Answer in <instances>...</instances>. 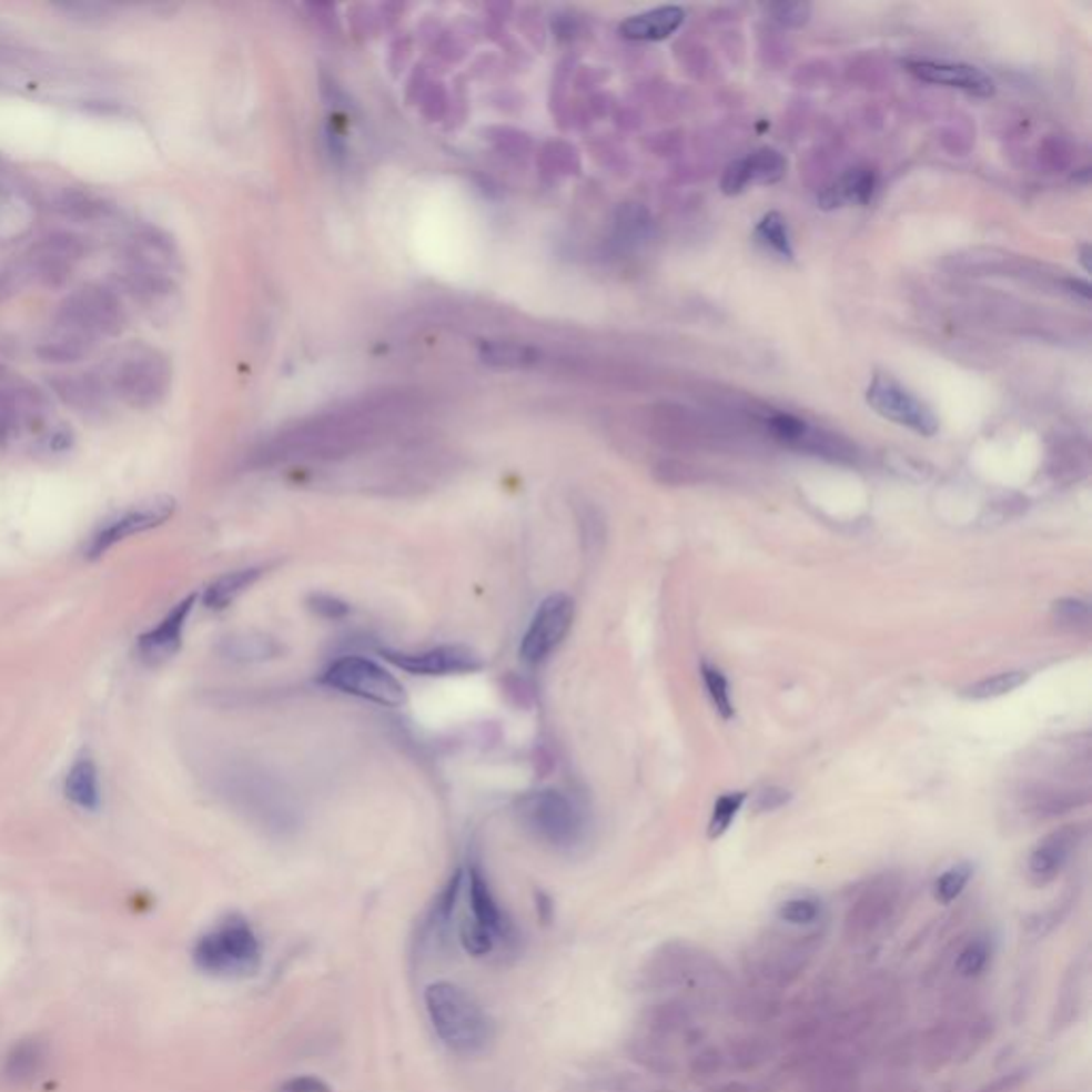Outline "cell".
I'll return each mask as SVG.
<instances>
[{"mask_svg": "<svg viewBox=\"0 0 1092 1092\" xmlns=\"http://www.w3.org/2000/svg\"><path fill=\"white\" fill-rule=\"evenodd\" d=\"M874 191V175L869 169H849L832 186L819 194V205L823 210H835L843 205H867Z\"/></svg>", "mask_w": 1092, "mask_h": 1092, "instance_id": "obj_30", "label": "cell"}, {"mask_svg": "<svg viewBox=\"0 0 1092 1092\" xmlns=\"http://www.w3.org/2000/svg\"><path fill=\"white\" fill-rule=\"evenodd\" d=\"M46 446H48L50 453H64V451H69L73 446V434L67 432V429H58L54 434H50Z\"/></svg>", "mask_w": 1092, "mask_h": 1092, "instance_id": "obj_50", "label": "cell"}, {"mask_svg": "<svg viewBox=\"0 0 1092 1092\" xmlns=\"http://www.w3.org/2000/svg\"><path fill=\"white\" fill-rule=\"evenodd\" d=\"M907 897L904 879L881 873L869 879L847 907L843 939L853 950H869L881 943L899 924Z\"/></svg>", "mask_w": 1092, "mask_h": 1092, "instance_id": "obj_9", "label": "cell"}, {"mask_svg": "<svg viewBox=\"0 0 1092 1092\" xmlns=\"http://www.w3.org/2000/svg\"><path fill=\"white\" fill-rule=\"evenodd\" d=\"M515 811L520 828L550 849L573 851L589 837L587 809L574 796L562 790L543 788L523 793Z\"/></svg>", "mask_w": 1092, "mask_h": 1092, "instance_id": "obj_7", "label": "cell"}, {"mask_svg": "<svg viewBox=\"0 0 1092 1092\" xmlns=\"http://www.w3.org/2000/svg\"><path fill=\"white\" fill-rule=\"evenodd\" d=\"M273 1092H333V1089L314 1073H300L284 1080Z\"/></svg>", "mask_w": 1092, "mask_h": 1092, "instance_id": "obj_47", "label": "cell"}, {"mask_svg": "<svg viewBox=\"0 0 1092 1092\" xmlns=\"http://www.w3.org/2000/svg\"><path fill=\"white\" fill-rule=\"evenodd\" d=\"M423 1005L437 1041L459 1059H476L492 1048L497 1027L481 999L465 985L436 980L423 990Z\"/></svg>", "mask_w": 1092, "mask_h": 1092, "instance_id": "obj_3", "label": "cell"}, {"mask_svg": "<svg viewBox=\"0 0 1092 1092\" xmlns=\"http://www.w3.org/2000/svg\"><path fill=\"white\" fill-rule=\"evenodd\" d=\"M467 916L459 922V943L465 954L487 958L499 948L513 952L519 946V930L493 892L483 862L474 856L464 869Z\"/></svg>", "mask_w": 1092, "mask_h": 1092, "instance_id": "obj_5", "label": "cell"}, {"mask_svg": "<svg viewBox=\"0 0 1092 1092\" xmlns=\"http://www.w3.org/2000/svg\"><path fill=\"white\" fill-rule=\"evenodd\" d=\"M192 964L216 980H247L261 971L263 943L246 916L229 913L192 946Z\"/></svg>", "mask_w": 1092, "mask_h": 1092, "instance_id": "obj_6", "label": "cell"}, {"mask_svg": "<svg viewBox=\"0 0 1092 1092\" xmlns=\"http://www.w3.org/2000/svg\"><path fill=\"white\" fill-rule=\"evenodd\" d=\"M94 340L97 337L82 328L58 321L52 335L37 348V355L50 363H75L90 355V351L94 348Z\"/></svg>", "mask_w": 1092, "mask_h": 1092, "instance_id": "obj_28", "label": "cell"}, {"mask_svg": "<svg viewBox=\"0 0 1092 1092\" xmlns=\"http://www.w3.org/2000/svg\"><path fill=\"white\" fill-rule=\"evenodd\" d=\"M1029 681V675L1024 670H1010V673H999L994 677H988L982 681L973 683L964 689V696L971 700H992L1008 696L1013 689Z\"/></svg>", "mask_w": 1092, "mask_h": 1092, "instance_id": "obj_38", "label": "cell"}, {"mask_svg": "<svg viewBox=\"0 0 1092 1092\" xmlns=\"http://www.w3.org/2000/svg\"><path fill=\"white\" fill-rule=\"evenodd\" d=\"M999 956V934L992 929L973 930L956 941L952 975L960 983H978L992 971Z\"/></svg>", "mask_w": 1092, "mask_h": 1092, "instance_id": "obj_21", "label": "cell"}, {"mask_svg": "<svg viewBox=\"0 0 1092 1092\" xmlns=\"http://www.w3.org/2000/svg\"><path fill=\"white\" fill-rule=\"evenodd\" d=\"M82 242L78 237L67 233L50 235L46 242H41L32 250V263L39 280L50 289L67 284V280L71 277L73 263L82 256Z\"/></svg>", "mask_w": 1092, "mask_h": 1092, "instance_id": "obj_24", "label": "cell"}, {"mask_svg": "<svg viewBox=\"0 0 1092 1092\" xmlns=\"http://www.w3.org/2000/svg\"><path fill=\"white\" fill-rule=\"evenodd\" d=\"M1084 839L1082 826H1063L1045 835L1027 858V877L1035 888L1056 881Z\"/></svg>", "mask_w": 1092, "mask_h": 1092, "instance_id": "obj_17", "label": "cell"}, {"mask_svg": "<svg viewBox=\"0 0 1092 1092\" xmlns=\"http://www.w3.org/2000/svg\"><path fill=\"white\" fill-rule=\"evenodd\" d=\"M768 11L772 13V18L779 24L790 28L805 27L811 18V4L809 2H777V4H770Z\"/></svg>", "mask_w": 1092, "mask_h": 1092, "instance_id": "obj_43", "label": "cell"}, {"mask_svg": "<svg viewBox=\"0 0 1092 1092\" xmlns=\"http://www.w3.org/2000/svg\"><path fill=\"white\" fill-rule=\"evenodd\" d=\"M220 654L233 661H263L280 654V645L261 634H235L220 643Z\"/></svg>", "mask_w": 1092, "mask_h": 1092, "instance_id": "obj_34", "label": "cell"}, {"mask_svg": "<svg viewBox=\"0 0 1092 1092\" xmlns=\"http://www.w3.org/2000/svg\"><path fill=\"white\" fill-rule=\"evenodd\" d=\"M788 173V161L781 152L772 148H762L745 159H738L728 164L721 178L724 194H740L751 184H775L783 180Z\"/></svg>", "mask_w": 1092, "mask_h": 1092, "instance_id": "obj_22", "label": "cell"}, {"mask_svg": "<svg viewBox=\"0 0 1092 1092\" xmlns=\"http://www.w3.org/2000/svg\"><path fill=\"white\" fill-rule=\"evenodd\" d=\"M1089 254H1091V247L1089 246L1082 247V265H1084V270H1086V272H1091V263H1089Z\"/></svg>", "mask_w": 1092, "mask_h": 1092, "instance_id": "obj_51", "label": "cell"}, {"mask_svg": "<svg viewBox=\"0 0 1092 1092\" xmlns=\"http://www.w3.org/2000/svg\"><path fill=\"white\" fill-rule=\"evenodd\" d=\"M1091 952L1082 950L1066 967L1065 975L1056 992V1003L1052 1010V1031L1063 1033L1080 1022L1089 1005L1091 994Z\"/></svg>", "mask_w": 1092, "mask_h": 1092, "instance_id": "obj_18", "label": "cell"}, {"mask_svg": "<svg viewBox=\"0 0 1092 1092\" xmlns=\"http://www.w3.org/2000/svg\"><path fill=\"white\" fill-rule=\"evenodd\" d=\"M685 22L681 7H659L628 18L619 32L629 41H664Z\"/></svg>", "mask_w": 1092, "mask_h": 1092, "instance_id": "obj_27", "label": "cell"}, {"mask_svg": "<svg viewBox=\"0 0 1092 1092\" xmlns=\"http://www.w3.org/2000/svg\"><path fill=\"white\" fill-rule=\"evenodd\" d=\"M52 388L55 395L73 410L82 414H101L108 400L110 391L101 376L94 374H73V376H58L52 381Z\"/></svg>", "mask_w": 1092, "mask_h": 1092, "instance_id": "obj_26", "label": "cell"}, {"mask_svg": "<svg viewBox=\"0 0 1092 1092\" xmlns=\"http://www.w3.org/2000/svg\"><path fill=\"white\" fill-rule=\"evenodd\" d=\"M719 1043H721V1052H724V1061H726V1073L730 1078L758 1073L760 1069L770 1065L781 1052L779 1039L762 1033L758 1029L738 1031V1033L721 1039Z\"/></svg>", "mask_w": 1092, "mask_h": 1092, "instance_id": "obj_19", "label": "cell"}, {"mask_svg": "<svg viewBox=\"0 0 1092 1092\" xmlns=\"http://www.w3.org/2000/svg\"><path fill=\"white\" fill-rule=\"evenodd\" d=\"M636 983L647 994H687L702 1001L715 1015L724 1013L737 978L726 962L687 939L659 943L643 960Z\"/></svg>", "mask_w": 1092, "mask_h": 1092, "instance_id": "obj_1", "label": "cell"}, {"mask_svg": "<svg viewBox=\"0 0 1092 1092\" xmlns=\"http://www.w3.org/2000/svg\"><path fill=\"white\" fill-rule=\"evenodd\" d=\"M175 499L171 495H154L150 499H143L135 506L122 510L120 515L111 517L105 525H101L88 545L83 548L88 559H99L103 557L110 548L150 529H156L164 525L166 520L175 515Z\"/></svg>", "mask_w": 1092, "mask_h": 1092, "instance_id": "obj_11", "label": "cell"}, {"mask_svg": "<svg viewBox=\"0 0 1092 1092\" xmlns=\"http://www.w3.org/2000/svg\"><path fill=\"white\" fill-rule=\"evenodd\" d=\"M1031 1066H1018V1069H1011L1008 1073L990 1080V1082H983L982 1086L973 1089L969 1092H1013L1018 1091L1020 1086H1024L1029 1080H1031Z\"/></svg>", "mask_w": 1092, "mask_h": 1092, "instance_id": "obj_44", "label": "cell"}, {"mask_svg": "<svg viewBox=\"0 0 1092 1092\" xmlns=\"http://www.w3.org/2000/svg\"><path fill=\"white\" fill-rule=\"evenodd\" d=\"M540 353L532 346L515 342H492L483 348V361L497 370H523L536 365Z\"/></svg>", "mask_w": 1092, "mask_h": 1092, "instance_id": "obj_35", "label": "cell"}, {"mask_svg": "<svg viewBox=\"0 0 1092 1092\" xmlns=\"http://www.w3.org/2000/svg\"><path fill=\"white\" fill-rule=\"evenodd\" d=\"M1052 619L1061 628L1089 631L1092 624L1091 604L1080 598H1061L1052 604Z\"/></svg>", "mask_w": 1092, "mask_h": 1092, "instance_id": "obj_41", "label": "cell"}, {"mask_svg": "<svg viewBox=\"0 0 1092 1092\" xmlns=\"http://www.w3.org/2000/svg\"><path fill=\"white\" fill-rule=\"evenodd\" d=\"M997 1033V1018L975 999L958 997L927 1029L911 1033L913 1063L924 1073H939L973 1061Z\"/></svg>", "mask_w": 1092, "mask_h": 1092, "instance_id": "obj_2", "label": "cell"}, {"mask_svg": "<svg viewBox=\"0 0 1092 1092\" xmlns=\"http://www.w3.org/2000/svg\"><path fill=\"white\" fill-rule=\"evenodd\" d=\"M828 927L790 929L779 924L756 937L742 952L745 983L781 994L800 982L816 962Z\"/></svg>", "mask_w": 1092, "mask_h": 1092, "instance_id": "obj_4", "label": "cell"}, {"mask_svg": "<svg viewBox=\"0 0 1092 1092\" xmlns=\"http://www.w3.org/2000/svg\"><path fill=\"white\" fill-rule=\"evenodd\" d=\"M574 600L568 594H550L536 608L520 638L519 656L525 664H543L566 640L573 628Z\"/></svg>", "mask_w": 1092, "mask_h": 1092, "instance_id": "obj_12", "label": "cell"}, {"mask_svg": "<svg viewBox=\"0 0 1092 1092\" xmlns=\"http://www.w3.org/2000/svg\"><path fill=\"white\" fill-rule=\"evenodd\" d=\"M60 9H64L67 13L80 18V20H103L110 11L108 4H99V2H69V4H62Z\"/></svg>", "mask_w": 1092, "mask_h": 1092, "instance_id": "obj_49", "label": "cell"}, {"mask_svg": "<svg viewBox=\"0 0 1092 1092\" xmlns=\"http://www.w3.org/2000/svg\"><path fill=\"white\" fill-rule=\"evenodd\" d=\"M101 381L110 395L120 397L133 408L145 410L161 404L169 388L171 370L156 348L143 342H131L108 356Z\"/></svg>", "mask_w": 1092, "mask_h": 1092, "instance_id": "obj_8", "label": "cell"}, {"mask_svg": "<svg viewBox=\"0 0 1092 1092\" xmlns=\"http://www.w3.org/2000/svg\"><path fill=\"white\" fill-rule=\"evenodd\" d=\"M756 237L765 244L768 250L777 252L783 259H793L792 242H790V231L786 219L779 212H770L765 219L760 220L756 229Z\"/></svg>", "mask_w": 1092, "mask_h": 1092, "instance_id": "obj_40", "label": "cell"}, {"mask_svg": "<svg viewBox=\"0 0 1092 1092\" xmlns=\"http://www.w3.org/2000/svg\"><path fill=\"white\" fill-rule=\"evenodd\" d=\"M907 71L916 75L918 80L929 83H939L948 88H958L975 97H992L994 94V82L990 75H985L982 69L971 67V64H950V62H907Z\"/></svg>", "mask_w": 1092, "mask_h": 1092, "instance_id": "obj_25", "label": "cell"}, {"mask_svg": "<svg viewBox=\"0 0 1092 1092\" xmlns=\"http://www.w3.org/2000/svg\"><path fill=\"white\" fill-rule=\"evenodd\" d=\"M194 604H196V594H191L189 598L178 601L159 621L156 628L148 629L145 634L139 636L136 656L141 661L156 666V664H163L166 659H171L180 651L184 629L189 624Z\"/></svg>", "mask_w": 1092, "mask_h": 1092, "instance_id": "obj_20", "label": "cell"}, {"mask_svg": "<svg viewBox=\"0 0 1092 1092\" xmlns=\"http://www.w3.org/2000/svg\"><path fill=\"white\" fill-rule=\"evenodd\" d=\"M790 800H792V793L788 792V790H783V788L772 786V788H766V790L758 793V798H756V809H758V811H777V809L786 807Z\"/></svg>", "mask_w": 1092, "mask_h": 1092, "instance_id": "obj_48", "label": "cell"}, {"mask_svg": "<svg viewBox=\"0 0 1092 1092\" xmlns=\"http://www.w3.org/2000/svg\"><path fill=\"white\" fill-rule=\"evenodd\" d=\"M975 874V867L971 862H958L954 867L946 869L932 883V897L939 904H952L962 897L967 886L971 883Z\"/></svg>", "mask_w": 1092, "mask_h": 1092, "instance_id": "obj_37", "label": "cell"}, {"mask_svg": "<svg viewBox=\"0 0 1092 1092\" xmlns=\"http://www.w3.org/2000/svg\"><path fill=\"white\" fill-rule=\"evenodd\" d=\"M58 321L82 328L92 337L118 335L124 328V312L118 297L101 286H83L62 303Z\"/></svg>", "mask_w": 1092, "mask_h": 1092, "instance_id": "obj_15", "label": "cell"}, {"mask_svg": "<svg viewBox=\"0 0 1092 1092\" xmlns=\"http://www.w3.org/2000/svg\"><path fill=\"white\" fill-rule=\"evenodd\" d=\"M64 796L82 811L94 813L101 809L99 770L90 754H82L69 768L64 779Z\"/></svg>", "mask_w": 1092, "mask_h": 1092, "instance_id": "obj_29", "label": "cell"}, {"mask_svg": "<svg viewBox=\"0 0 1092 1092\" xmlns=\"http://www.w3.org/2000/svg\"><path fill=\"white\" fill-rule=\"evenodd\" d=\"M573 1092H679L647 1073L631 1071H606L583 1080Z\"/></svg>", "mask_w": 1092, "mask_h": 1092, "instance_id": "obj_31", "label": "cell"}, {"mask_svg": "<svg viewBox=\"0 0 1092 1092\" xmlns=\"http://www.w3.org/2000/svg\"><path fill=\"white\" fill-rule=\"evenodd\" d=\"M1073 904H1075V899L1073 897H1066L1063 901H1056L1054 904H1050L1043 911H1035V913L1027 916L1024 922H1022L1024 934L1029 939H1045L1048 934H1052L1054 930L1059 929L1065 922L1069 913H1071V909H1073Z\"/></svg>", "mask_w": 1092, "mask_h": 1092, "instance_id": "obj_36", "label": "cell"}, {"mask_svg": "<svg viewBox=\"0 0 1092 1092\" xmlns=\"http://www.w3.org/2000/svg\"><path fill=\"white\" fill-rule=\"evenodd\" d=\"M867 402L879 416L920 436H934L939 432L934 412L888 374H874L873 383L867 388Z\"/></svg>", "mask_w": 1092, "mask_h": 1092, "instance_id": "obj_13", "label": "cell"}, {"mask_svg": "<svg viewBox=\"0 0 1092 1092\" xmlns=\"http://www.w3.org/2000/svg\"><path fill=\"white\" fill-rule=\"evenodd\" d=\"M307 606L316 615H321L325 619H342V617H346L351 613V606L346 601L340 600L335 596H328V594H314V596H310Z\"/></svg>", "mask_w": 1092, "mask_h": 1092, "instance_id": "obj_45", "label": "cell"}, {"mask_svg": "<svg viewBox=\"0 0 1092 1092\" xmlns=\"http://www.w3.org/2000/svg\"><path fill=\"white\" fill-rule=\"evenodd\" d=\"M700 675H702V681H705V687H707V694H709L710 702L715 710L728 721L735 717V702H732V694H730V683L726 679V675L712 666L709 661H702V668H700Z\"/></svg>", "mask_w": 1092, "mask_h": 1092, "instance_id": "obj_39", "label": "cell"}, {"mask_svg": "<svg viewBox=\"0 0 1092 1092\" xmlns=\"http://www.w3.org/2000/svg\"><path fill=\"white\" fill-rule=\"evenodd\" d=\"M464 869H457L451 874L448 881L437 892L436 899L423 913V918L418 920L412 939V960H416L418 964L425 958L434 956V952H439L448 943L455 913L464 894Z\"/></svg>", "mask_w": 1092, "mask_h": 1092, "instance_id": "obj_14", "label": "cell"}, {"mask_svg": "<svg viewBox=\"0 0 1092 1092\" xmlns=\"http://www.w3.org/2000/svg\"><path fill=\"white\" fill-rule=\"evenodd\" d=\"M263 568H242L233 573L222 574L214 583H210L203 592V606L208 610H224L247 592L259 578Z\"/></svg>", "mask_w": 1092, "mask_h": 1092, "instance_id": "obj_32", "label": "cell"}, {"mask_svg": "<svg viewBox=\"0 0 1092 1092\" xmlns=\"http://www.w3.org/2000/svg\"><path fill=\"white\" fill-rule=\"evenodd\" d=\"M869 1092H922V1086L913 1082L907 1071H890L873 1082Z\"/></svg>", "mask_w": 1092, "mask_h": 1092, "instance_id": "obj_46", "label": "cell"}, {"mask_svg": "<svg viewBox=\"0 0 1092 1092\" xmlns=\"http://www.w3.org/2000/svg\"><path fill=\"white\" fill-rule=\"evenodd\" d=\"M745 800H747L745 792H728L717 798L712 813H710L709 839L715 841L730 830V826L737 819L738 811L742 809Z\"/></svg>", "mask_w": 1092, "mask_h": 1092, "instance_id": "obj_42", "label": "cell"}, {"mask_svg": "<svg viewBox=\"0 0 1092 1092\" xmlns=\"http://www.w3.org/2000/svg\"><path fill=\"white\" fill-rule=\"evenodd\" d=\"M321 683L344 696L361 698L381 707H402L406 689L378 661L363 656L333 659L321 675Z\"/></svg>", "mask_w": 1092, "mask_h": 1092, "instance_id": "obj_10", "label": "cell"}, {"mask_svg": "<svg viewBox=\"0 0 1092 1092\" xmlns=\"http://www.w3.org/2000/svg\"><path fill=\"white\" fill-rule=\"evenodd\" d=\"M775 918L779 924L790 927V929H818V927L826 924V907L818 897H809V894L802 897L800 894V897H790V899L779 902Z\"/></svg>", "mask_w": 1092, "mask_h": 1092, "instance_id": "obj_33", "label": "cell"}, {"mask_svg": "<svg viewBox=\"0 0 1092 1092\" xmlns=\"http://www.w3.org/2000/svg\"><path fill=\"white\" fill-rule=\"evenodd\" d=\"M383 656L404 673L414 677H453L472 675L485 668V659L465 645H439L425 651H391Z\"/></svg>", "mask_w": 1092, "mask_h": 1092, "instance_id": "obj_16", "label": "cell"}, {"mask_svg": "<svg viewBox=\"0 0 1092 1092\" xmlns=\"http://www.w3.org/2000/svg\"><path fill=\"white\" fill-rule=\"evenodd\" d=\"M48 1063H50V1048L43 1039H20L2 1056L0 1080L11 1089H27L46 1073Z\"/></svg>", "mask_w": 1092, "mask_h": 1092, "instance_id": "obj_23", "label": "cell"}]
</instances>
